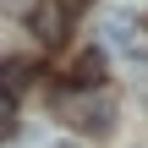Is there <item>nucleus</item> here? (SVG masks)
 Wrapping results in <instances>:
<instances>
[{
  "mask_svg": "<svg viewBox=\"0 0 148 148\" xmlns=\"http://www.w3.org/2000/svg\"><path fill=\"white\" fill-rule=\"evenodd\" d=\"M82 5H93V0H60V11H82Z\"/></svg>",
  "mask_w": 148,
  "mask_h": 148,
  "instance_id": "6",
  "label": "nucleus"
},
{
  "mask_svg": "<svg viewBox=\"0 0 148 148\" xmlns=\"http://www.w3.org/2000/svg\"><path fill=\"white\" fill-rule=\"evenodd\" d=\"M49 148H77V137H60V143H49Z\"/></svg>",
  "mask_w": 148,
  "mask_h": 148,
  "instance_id": "7",
  "label": "nucleus"
},
{
  "mask_svg": "<svg viewBox=\"0 0 148 148\" xmlns=\"http://www.w3.org/2000/svg\"><path fill=\"white\" fill-rule=\"evenodd\" d=\"M137 27H143V11L115 0L104 16H99V44L104 49H121V55H137Z\"/></svg>",
  "mask_w": 148,
  "mask_h": 148,
  "instance_id": "1",
  "label": "nucleus"
},
{
  "mask_svg": "<svg viewBox=\"0 0 148 148\" xmlns=\"http://www.w3.org/2000/svg\"><path fill=\"white\" fill-rule=\"evenodd\" d=\"M11 132H16V88L0 82V137H11Z\"/></svg>",
  "mask_w": 148,
  "mask_h": 148,
  "instance_id": "5",
  "label": "nucleus"
},
{
  "mask_svg": "<svg viewBox=\"0 0 148 148\" xmlns=\"http://www.w3.org/2000/svg\"><path fill=\"white\" fill-rule=\"evenodd\" d=\"M66 88H71V93H93V88H104V55H99V49L77 55V60L66 66Z\"/></svg>",
  "mask_w": 148,
  "mask_h": 148,
  "instance_id": "3",
  "label": "nucleus"
},
{
  "mask_svg": "<svg viewBox=\"0 0 148 148\" xmlns=\"http://www.w3.org/2000/svg\"><path fill=\"white\" fill-rule=\"evenodd\" d=\"M33 27H38V44H60V5L38 11V16H33Z\"/></svg>",
  "mask_w": 148,
  "mask_h": 148,
  "instance_id": "4",
  "label": "nucleus"
},
{
  "mask_svg": "<svg viewBox=\"0 0 148 148\" xmlns=\"http://www.w3.org/2000/svg\"><path fill=\"white\" fill-rule=\"evenodd\" d=\"M71 126H77V132H88V137H104V132L115 126V99H110L104 88L77 93V99H71Z\"/></svg>",
  "mask_w": 148,
  "mask_h": 148,
  "instance_id": "2",
  "label": "nucleus"
}]
</instances>
